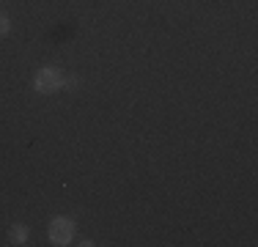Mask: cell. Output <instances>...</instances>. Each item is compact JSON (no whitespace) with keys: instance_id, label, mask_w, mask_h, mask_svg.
<instances>
[{"instance_id":"cell-1","label":"cell","mask_w":258,"mask_h":247,"mask_svg":"<svg viewBox=\"0 0 258 247\" xmlns=\"http://www.w3.org/2000/svg\"><path fill=\"white\" fill-rule=\"evenodd\" d=\"M36 91L39 94H55V91L63 88V72L55 69V66H44V69L36 72Z\"/></svg>"},{"instance_id":"cell-2","label":"cell","mask_w":258,"mask_h":247,"mask_svg":"<svg viewBox=\"0 0 258 247\" xmlns=\"http://www.w3.org/2000/svg\"><path fill=\"white\" fill-rule=\"evenodd\" d=\"M75 236V222L69 217H55L50 222V242L52 244H69Z\"/></svg>"},{"instance_id":"cell-3","label":"cell","mask_w":258,"mask_h":247,"mask_svg":"<svg viewBox=\"0 0 258 247\" xmlns=\"http://www.w3.org/2000/svg\"><path fill=\"white\" fill-rule=\"evenodd\" d=\"M9 242H11V244H25V242H28V228H25V225H11Z\"/></svg>"},{"instance_id":"cell-4","label":"cell","mask_w":258,"mask_h":247,"mask_svg":"<svg viewBox=\"0 0 258 247\" xmlns=\"http://www.w3.org/2000/svg\"><path fill=\"white\" fill-rule=\"evenodd\" d=\"M9 30H11V25H9V20H6L3 14H0V36H6V33H9Z\"/></svg>"}]
</instances>
